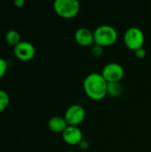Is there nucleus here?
<instances>
[{
  "label": "nucleus",
  "instance_id": "8",
  "mask_svg": "<svg viewBox=\"0 0 151 152\" xmlns=\"http://www.w3.org/2000/svg\"><path fill=\"white\" fill-rule=\"evenodd\" d=\"M63 141L69 145H78L83 139L82 131L75 126H68L62 133Z\"/></svg>",
  "mask_w": 151,
  "mask_h": 152
},
{
  "label": "nucleus",
  "instance_id": "18",
  "mask_svg": "<svg viewBox=\"0 0 151 152\" xmlns=\"http://www.w3.org/2000/svg\"><path fill=\"white\" fill-rule=\"evenodd\" d=\"M25 4L24 0H15L14 1V5L18 8H21Z\"/></svg>",
  "mask_w": 151,
  "mask_h": 152
},
{
  "label": "nucleus",
  "instance_id": "5",
  "mask_svg": "<svg viewBox=\"0 0 151 152\" xmlns=\"http://www.w3.org/2000/svg\"><path fill=\"white\" fill-rule=\"evenodd\" d=\"M124 68L122 65L117 62H110L106 64L101 70V75L108 83L120 82L124 77Z\"/></svg>",
  "mask_w": 151,
  "mask_h": 152
},
{
  "label": "nucleus",
  "instance_id": "19",
  "mask_svg": "<svg viewBox=\"0 0 151 152\" xmlns=\"http://www.w3.org/2000/svg\"><path fill=\"white\" fill-rule=\"evenodd\" d=\"M68 152H74V151H68Z\"/></svg>",
  "mask_w": 151,
  "mask_h": 152
},
{
  "label": "nucleus",
  "instance_id": "13",
  "mask_svg": "<svg viewBox=\"0 0 151 152\" xmlns=\"http://www.w3.org/2000/svg\"><path fill=\"white\" fill-rule=\"evenodd\" d=\"M9 103H10V98L8 94L4 90H0V112L6 110Z\"/></svg>",
  "mask_w": 151,
  "mask_h": 152
},
{
  "label": "nucleus",
  "instance_id": "14",
  "mask_svg": "<svg viewBox=\"0 0 151 152\" xmlns=\"http://www.w3.org/2000/svg\"><path fill=\"white\" fill-rule=\"evenodd\" d=\"M92 53L95 57H100L103 53V46L99 45L97 44H94L92 47Z\"/></svg>",
  "mask_w": 151,
  "mask_h": 152
},
{
  "label": "nucleus",
  "instance_id": "17",
  "mask_svg": "<svg viewBox=\"0 0 151 152\" xmlns=\"http://www.w3.org/2000/svg\"><path fill=\"white\" fill-rule=\"evenodd\" d=\"M78 146H79V148H80L81 150H87L88 147H89V142H88L87 141H85V140H83V141L78 144Z\"/></svg>",
  "mask_w": 151,
  "mask_h": 152
},
{
  "label": "nucleus",
  "instance_id": "1",
  "mask_svg": "<svg viewBox=\"0 0 151 152\" xmlns=\"http://www.w3.org/2000/svg\"><path fill=\"white\" fill-rule=\"evenodd\" d=\"M83 86L86 95L95 101L102 100L108 94V82L102 77L101 73H90L85 78Z\"/></svg>",
  "mask_w": 151,
  "mask_h": 152
},
{
  "label": "nucleus",
  "instance_id": "6",
  "mask_svg": "<svg viewBox=\"0 0 151 152\" xmlns=\"http://www.w3.org/2000/svg\"><path fill=\"white\" fill-rule=\"evenodd\" d=\"M85 118V110L83 106L79 104L70 105L65 111L64 118L69 126H77Z\"/></svg>",
  "mask_w": 151,
  "mask_h": 152
},
{
  "label": "nucleus",
  "instance_id": "10",
  "mask_svg": "<svg viewBox=\"0 0 151 152\" xmlns=\"http://www.w3.org/2000/svg\"><path fill=\"white\" fill-rule=\"evenodd\" d=\"M68 126L69 125L65 118L59 116H54L48 121V128L53 133H63Z\"/></svg>",
  "mask_w": 151,
  "mask_h": 152
},
{
  "label": "nucleus",
  "instance_id": "15",
  "mask_svg": "<svg viewBox=\"0 0 151 152\" xmlns=\"http://www.w3.org/2000/svg\"><path fill=\"white\" fill-rule=\"evenodd\" d=\"M7 69H8V64L6 61L0 57V79L5 75Z\"/></svg>",
  "mask_w": 151,
  "mask_h": 152
},
{
  "label": "nucleus",
  "instance_id": "9",
  "mask_svg": "<svg viewBox=\"0 0 151 152\" xmlns=\"http://www.w3.org/2000/svg\"><path fill=\"white\" fill-rule=\"evenodd\" d=\"M75 39L77 44L83 46H90L94 43L93 32L87 28H79L75 33Z\"/></svg>",
  "mask_w": 151,
  "mask_h": 152
},
{
  "label": "nucleus",
  "instance_id": "2",
  "mask_svg": "<svg viewBox=\"0 0 151 152\" xmlns=\"http://www.w3.org/2000/svg\"><path fill=\"white\" fill-rule=\"evenodd\" d=\"M118 37L117 29L110 25H101L93 31L94 44L101 46H109L114 45Z\"/></svg>",
  "mask_w": 151,
  "mask_h": 152
},
{
  "label": "nucleus",
  "instance_id": "7",
  "mask_svg": "<svg viewBox=\"0 0 151 152\" xmlns=\"http://www.w3.org/2000/svg\"><path fill=\"white\" fill-rule=\"evenodd\" d=\"M13 53L17 59L22 61H28L35 57L36 48L31 43L28 41H21L14 46Z\"/></svg>",
  "mask_w": 151,
  "mask_h": 152
},
{
  "label": "nucleus",
  "instance_id": "3",
  "mask_svg": "<svg viewBox=\"0 0 151 152\" xmlns=\"http://www.w3.org/2000/svg\"><path fill=\"white\" fill-rule=\"evenodd\" d=\"M53 9L59 16L70 19L79 12L80 3L77 0H55Z\"/></svg>",
  "mask_w": 151,
  "mask_h": 152
},
{
  "label": "nucleus",
  "instance_id": "12",
  "mask_svg": "<svg viewBox=\"0 0 151 152\" xmlns=\"http://www.w3.org/2000/svg\"><path fill=\"white\" fill-rule=\"evenodd\" d=\"M5 41L7 42L8 45H12L13 47L16 46L19 43L21 42L20 40V35L18 31L11 29L9 31H7V33L5 34Z\"/></svg>",
  "mask_w": 151,
  "mask_h": 152
},
{
  "label": "nucleus",
  "instance_id": "4",
  "mask_svg": "<svg viewBox=\"0 0 151 152\" xmlns=\"http://www.w3.org/2000/svg\"><path fill=\"white\" fill-rule=\"evenodd\" d=\"M124 41L129 49L136 51L143 46L145 36L141 28L132 27L125 31L124 35Z\"/></svg>",
  "mask_w": 151,
  "mask_h": 152
},
{
  "label": "nucleus",
  "instance_id": "16",
  "mask_svg": "<svg viewBox=\"0 0 151 152\" xmlns=\"http://www.w3.org/2000/svg\"><path fill=\"white\" fill-rule=\"evenodd\" d=\"M146 53H146V50L143 47H142V48H140V49H138V50L135 51V55L139 59H143L146 56Z\"/></svg>",
  "mask_w": 151,
  "mask_h": 152
},
{
  "label": "nucleus",
  "instance_id": "11",
  "mask_svg": "<svg viewBox=\"0 0 151 152\" xmlns=\"http://www.w3.org/2000/svg\"><path fill=\"white\" fill-rule=\"evenodd\" d=\"M123 93V87L120 82H112L108 83L107 87V94L111 97H118Z\"/></svg>",
  "mask_w": 151,
  "mask_h": 152
}]
</instances>
